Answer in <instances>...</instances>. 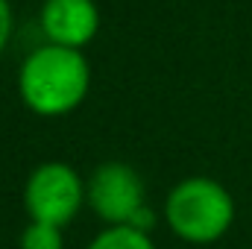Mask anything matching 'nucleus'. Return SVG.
<instances>
[{"label":"nucleus","instance_id":"1","mask_svg":"<svg viewBox=\"0 0 252 249\" xmlns=\"http://www.w3.org/2000/svg\"><path fill=\"white\" fill-rule=\"evenodd\" d=\"M88 67L70 47H44L32 53L21 70V94L38 115H64L85 97Z\"/></svg>","mask_w":252,"mask_h":249},{"label":"nucleus","instance_id":"2","mask_svg":"<svg viewBox=\"0 0 252 249\" xmlns=\"http://www.w3.org/2000/svg\"><path fill=\"white\" fill-rule=\"evenodd\" d=\"M164 217L185 244H214L229 232L235 220V202L220 182L196 176L170 190Z\"/></svg>","mask_w":252,"mask_h":249},{"label":"nucleus","instance_id":"3","mask_svg":"<svg viewBox=\"0 0 252 249\" xmlns=\"http://www.w3.org/2000/svg\"><path fill=\"white\" fill-rule=\"evenodd\" d=\"M82 199H85V187L79 182L76 170L59 161L41 164L24 187V205L30 220L59 226V229L76 217Z\"/></svg>","mask_w":252,"mask_h":249},{"label":"nucleus","instance_id":"4","mask_svg":"<svg viewBox=\"0 0 252 249\" xmlns=\"http://www.w3.org/2000/svg\"><path fill=\"white\" fill-rule=\"evenodd\" d=\"M85 196H88V205L94 208V214L100 220H106L109 226H129L135 220V214L141 208H147L141 176L121 161L97 167L85 187Z\"/></svg>","mask_w":252,"mask_h":249},{"label":"nucleus","instance_id":"5","mask_svg":"<svg viewBox=\"0 0 252 249\" xmlns=\"http://www.w3.org/2000/svg\"><path fill=\"white\" fill-rule=\"evenodd\" d=\"M44 32L59 47H79L97 32V9L91 0H47L44 6Z\"/></svg>","mask_w":252,"mask_h":249},{"label":"nucleus","instance_id":"6","mask_svg":"<svg viewBox=\"0 0 252 249\" xmlns=\"http://www.w3.org/2000/svg\"><path fill=\"white\" fill-rule=\"evenodd\" d=\"M88 249H156V244L150 241V235L135 232L129 226H109L91 241Z\"/></svg>","mask_w":252,"mask_h":249},{"label":"nucleus","instance_id":"7","mask_svg":"<svg viewBox=\"0 0 252 249\" xmlns=\"http://www.w3.org/2000/svg\"><path fill=\"white\" fill-rule=\"evenodd\" d=\"M21 249H64L62 229L30 220V226L21 232Z\"/></svg>","mask_w":252,"mask_h":249},{"label":"nucleus","instance_id":"8","mask_svg":"<svg viewBox=\"0 0 252 249\" xmlns=\"http://www.w3.org/2000/svg\"><path fill=\"white\" fill-rule=\"evenodd\" d=\"M9 30H12L9 3H6V0H0V50H3V44H6V38H9Z\"/></svg>","mask_w":252,"mask_h":249}]
</instances>
